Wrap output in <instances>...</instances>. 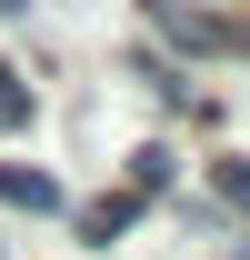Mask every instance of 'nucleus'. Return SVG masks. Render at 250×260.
<instances>
[{
    "instance_id": "2",
    "label": "nucleus",
    "mask_w": 250,
    "mask_h": 260,
    "mask_svg": "<svg viewBox=\"0 0 250 260\" xmlns=\"http://www.w3.org/2000/svg\"><path fill=\"white\" fill-rule=\"evenodd\" d=\"M0 200H10V210H60V180H50V170H20V160H0Z\"/></svg>"
},
{
    "instance_id": "3",
    "label": "nucleus",
    "mask_w": 250,
    "mask_h": 260,
    "mask_svg": "<svg viewBox=\"0 0 250 260\" xmlns=\"http://www.w3.org/2000/svg\"><path fill=\"white\" fill-rule=\"evenodd\" d=\"M20 120H30V90H20V70L0 60V130H20Z\"/></svg>"
},
{
    "instance_id": "4",
    "label": "nucleus",
    "mask_w": 250,
    "mask_h": 260,
    "mask_svg": "<svg viewBox=\"0 0 250 260\" xmlns=\"http://www.w3.org/2000/svg\"><path fill=\"white\" fill-rule=\"evenodd\" d=\"M220 200H230V210H250V160H220Z\"/></svg>"
},
{
    "instance_id": "5",
    "label": "nucleus",
    "mask_w": 250,
    "mask_h": 260,
    "mask_svg": "<svg viewBox=\"0 0 250 260\" xmlns=\"http://www.w3.org/2000/svg\"><path fill=\"white\" fill-rule=\"evenodd\" d=\"M230 10H250V0H230Z\"/></svg>"
},
{
    "instance_id": "1",
    "label": "nucleus",
    "mask_w": 250,
    "mask_h": 260,
    "mask_svg": "<svg viewBox=\"0 0 250 260\" xmlns=\"http://www.w3.org/2000/svg\"><path fill=\"white\" fill-rule=\"evenodd\" d=\"M160 40H180L190 60H230V50H250V10H200V0H150Z\"/></svg>"
}]
</instances>
